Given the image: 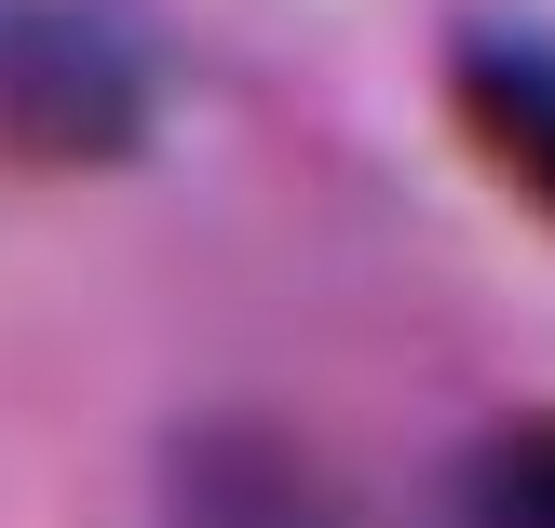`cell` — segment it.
Here are the masks:
<instances>
[{
    "instance_id": "cell-1",
    "label": "cell",
    "mask_w": 555,
    "mask_h": 528,
    "mask_svg": "<svg viewBox=\"0 0 555 528\" xmlns=\"http://www.w3.org/2000/svg\"><path fill=\"white\" fill-rule=\"evenodd\" d=\"M150 136V54L95 0H14L0 14V150L27 163H122Z\"/></svg>"
},
{
    "instance_id": "cell-2",
    "label": "cell",
    "mask_w": 555,
    "mask_h": 528,
    "mask_svg": "<svg viewBox=\"0 0 555 528\" xmlns=\"http://www.w3.org/2000/svg\"><path fill=\"white\" fill-rule=\"evenodd\" d=\"M163 528H352V502L285 421H190L163 448Z\"/></svg>"
},
{
    "instance_id": "cell-3",
    "label": "cell",
    "mask_w": 555,
    "mask_h": 528,
    "mask_svg": "<svg viewBox=\"0 0 555 528\" xmlns=\"http://www.w3.org/2000/svg\"><path fill=\"white\" fill-rule=\"evenodd\" d=\"M448 95H461V136L555 217V41L542 27H461Z\"/></svg>"
},
{
    "instance_id": "cell-4",
    "label": "cell",
    "mask_w": 555,
    "mask_h": 528,
    "mask_svg": "<svg viewBox=\"0 0 555 528\" xmlns=\"http://www.w3.org/2000/svg\"><path fill=\"white\" fill-rule=\"evenodd\" d=\"M448 528H555V407L488 421L448 475Z\"/></svg>"
}]
</instances>
